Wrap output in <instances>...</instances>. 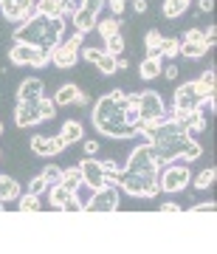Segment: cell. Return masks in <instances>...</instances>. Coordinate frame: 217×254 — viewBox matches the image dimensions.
Wrapping results in <instances>:
<instances>
[{
  "label": "cell",
  "mask_w": 217,
  "mask_h": 254,
  "mask_svg": "<svg viewBox=\"0 0 217 254\" xmlns=\"http://www.w3.org/2000/svg\"><path fill=\"white\" fill-rule=\"evenodd\" d=\"M124 0H110V11H113V17H121L124 14Z\"/></svg>",
  "instance_id": "cell-46"
},
{
  "label": "cell",
  "mask_w": 217,
  "mask_h": 254,
  "mask_svg": "<svg viewBox=\"0 0 217 254\" xmlns=\"http://www.w3.org/2000/svg\"><path fill=\"white\" fill-rule=\"evenodd\" d=\"M73 105H79V108H88V105H91V99H88V96L79 91V96H76V102H73Z\"/></svg>",
  "instance_id": "cell-53"
},
{
  "label": "cell",
  "mask_w": 217,
  "mask_h": 254,
  "mask_svg": "<svg viewBox=\"0 0 217 254\" xmlns=\"http://www.w3.org/2000/svg\"><path fill=\"white\" fill-rule=\"evenodd\" d=\"M161 43H163V34L158 28H150L144 34V46H147V54H161Z\"/></svg>",
  "instance_id": "cell-28"
},
{
  "label": "cell",
  "mask_w": 217,
  "mask_h": 254,
  "mask_svg": "<svg viewBox=\"0 0 217 254\" xmlns=\"http://www.w3.org/2000/svg\"><path fill=\"white\" fill-rule=\"evenodd\" d=\"M59 184H65L68 190H79L82 187V173H79V167H68V170H62V178H59Z\"/></svg>",
  "instance_id": "cell-27"
},
{
  "label": "cell",
  "mask_w": 217,
  "mask_h": 254,
  "mask_svg": "<svg viewBox=\"0 0 217 254\" xmlns=\"http://www.w3.org/2000/svg\"><path fill=\"white\" fill-rule=\"evenodd\" d=\"M0 155H3V150H0Z\"/></svg>",
  "instance_id": "cell-56"
},
{
  "label": "cell",
  "mask_w": 217,
  "mask_h": 254,
  "mask_svg": "<svg viewBox=\"0 0 217 254\" xmlns=\"http://www.w3.org/2000/svg\"><path fill=\"white\" fill-rule=\"evenodd\" d=\"M40 102V99H37ZM37 102H17V110H14V125L17 127H34L40 125L43 119H40V108H37Z\"/></svg>",
  "instance_id": "cell-15"
},
{
  "label": "cell",
  "mask_w": 217,
  "mask_h": 254,
  "mask_svg": "<svg viewBox=\"0 0 217 254\" xmlns=\"http://www.w3.org/2000/svg\"><path fill=\"white\" fill-rule=\"evenodd\" d=\"M62 212H82V200H79V195H73V198L62 206Z\"/></svg>",
  "instance_id": "cell-44"
},
{
  "label": "cell",
  "mask_w": 217,
  "mask_h": 254,
  "mask_svg": "<svg viewBox=\"0 0 217 254\" xmlns=\"http://www.w3.org/2000/svg\"><path fill=\"white\" fill-rule=\"evenodd\" d=\"M43 79H37V76H31V79H23L20 82V91H17V102H37L43 99L46 93H43Z\"/></svg>",
  "instance_id": "cell-17"
},
{
  "label": "cell",
  "mask_w": 217,
  "mask_h": 254,
  "mask_svg": "<svg viewBox=\"0 0 217 254\" xmlns=\"http://www.w3.org/2000/svg\"><path fill=\"white\" fill-rule=\"evenodd\" d=\"M59 136L65 138V144H73V141H79V138L85 136V127H82L76 119H71V122H65V125H62Z\"/></svg>",
  "instance_id": "cell-22"
},
{
  "label": "cell",
  "mask_w": 217,
  "mask_h": 254,
  "mask_svg": "<svg viewBox=\"0 0 217 254\" xmlns=\"http://www.w3.org/2000/svg\"><path fill=\"white\" fill-rule=\"evenodd\" d=\"M118 190H124L133 198H155L161 192V181H158V173H127V170H121Z\"/></svg>",
  "instance_id": "cell-4"
},
{
  "label": "cell",
  "mask_w": 217,
  "mask_h": 254,
  "mask_svg": "<svg viewBox=\"0 0 217 254\" xmlns=\"http://www.w3.org/2000/svg\"><path fill=\"white\" fill-rule=\"evenodd\" d=\"M96 68H99V71L105 73V76H110V73H116V57L105 51V54L99 57V63H96Z\"/></svg>",
  "instance_id": "cell-35"
},
{
  "label": "cell",
  "mask_w": 217,
  "mask_h": 254,
  "mask_svg": "<svg viewBox=\"0 0 217 254\" xmlns=\"http://www.w3.org/2000/svg\"><path fill=\"white\" fill-rule=\"evenodd\" d=\"M102 164V173H105V184L108 187H118L121 184V170H118V164L116 161H110V158H105Z\"/></svg>",
  "instance_id": "cell-23"
},
{
  "label": "cell",
  "mask_w": 217,
  "mask_h": 254,
  "mask_svg": "<svg viewBox=\"0 0 217 254\" xmlns=\"http://www.w3.org/2000/svg\"><path fill=\"white\" fill-rule=\"evenodd\" d=\"M147 6H150L147 0H133V9H136L138 14H144V11H147Z\"/></svg>",
  "instance_id": "cell-51"
},
{
  "label": "cell",
  "mask_w": 217,
  "mask_h": 254,
  "mask_svg": "<svg viewBox=\"0 0 217 254\" xmlns=\"http://www.w3.org/2000/svg\"><path fill=\"white\" fill-rule=\"evenodd\" d=\"M138 116L141 122H155L161 125L166 119V105H163V96L158 91H141L138 93Z\"/></svg>",
  "instance_id": "cell-8"
},
{
  "label": "cell",
  "mask_w": 217,
  "mask_h": 254,
  "mask_svg": "<svg viewBox=\"0 0 217 254\" xmlns=\"http://www.w3.org/2000/svg\"><path fill=\"white\" fill-rule=\"evenodd\" d=\"M217 203H212V200H206V203H195L192 206V212H215Z\"/></svg>",
  "instance_id": "cell-48"
},
{
  "label": "cell",
  "mask_w": 217,
  "mask_h": 254,
  "mask_svg": "<svg viewBox=\"0 0 217 254\" xmlns=\"http://www.w3.org/2000/svg\"><path fill=\"white\" fill-rule=\"evenodd\" d=\"M91 119H93V127L99 130L102 136H110V138H133L136 136V130L127 125V119H124V108L110 99V93L96 99V105L91 110Z\"/></svg>",
  "instance_id": "cell-3"
},
{
  "label": "cell",
  "mask_w": 217,
  "mask_h": 254,
  "mask_svg": "<svg viewBox=\"0 0 217 254\" xmlns=\"http://www.w3.org/2000/svg\"><path fill=\"white\" fill-rule=\"evenodd\" d=\"M65 37V17H31L26 20L20 28H14L11 40L23 43V46H37L43 51H51L54 46H59Z\"/></svg>",
  "instance_id": "cell-2"
},
{
  "label": "cell",
  "mask_w": 217,
  "mask_h": 254,
  "mask_svg": "<svg viewBox=\"0 0 217 254\" xmlns=\"http://www.w3.org/2000/svg\"><path fill=\"white\" fill-rule=\"evenodd\" d=\"M82 9V0H62V17H73Z\"/></svg>",
  "instance_id": "cell-41"
},
{
  "label": "cell",
  "mask_w": 217,
  "mask_h": 254,
  "mask_svg": "<svg viewBox=\"0 0 217 254\" xmlns=\"http://www.w3.org/2000/svg\"><path fill=\"white\" fill-rule=\"evenodd\" d=\"M203 105V96L198 93V85L195 82H183L175 88V96H172V108L178 110H198Z\"/></svg>",
  "instance_id": "cell-12"
},
{
  "label": "cell",
  "mask_w": 217,
  "mask_h": 254,
  "mask_svg": "<svg viewBox=\"0 0 217 254\" xmlns=\"http://www.w3.org/2000/svg\"><path fill=\"white\" fill-rule=\"evenodd\" d=\"M0 212H3V203H0Z\"/></svg>",
  "instance_id": "cell-55"
},
{
  "label": "cell",
  "mask_w": 217,
  "mask_h": 254,
  "mask_svg": "<svg viewBox=\"0 0 217 254\" xmlns=\"http://www.w3.org/2000/svg\"><path fill=\"white\" fill-rule=\"evenodd\" d=\"M76 96H79V88L68 82V85H62V88L56 91L54 102H56V108H62V105H73V102H76Z\"/></svg>",
  "instance_id": "cell-26"
},
{
  "label": "cell",
  "mask_w": 217,
  "mask_h": 254,
  "mask_svg": "<svg viewBox=\"0 0 217 254\" xmlns=\"http://www.w3.org/2000/svg\"><path fill=\"white\" fill-rule=\"evenodd\" d=\"M189 141H192L189 127H183L181 122H175V119H163L161 125L155 127V133L150 136V147H153L155 164H158V167H166V164H172L175 158H181Z\"/></svg>",
  "instance_id": "cell-1"
},
{
  "label": "cell",
  "mask_w": 217,
  "mask_h": 254,
  "mask_svg": "<svg viewBox=\"0 0 217 254\" xmlns=\"http://www.w3.org/2000/svg\"><path fill=\"white\" fill-rule=\"evenodd\" d=\"M161 73H163V76H166L169 82H175V79H178V65H175V63L163 65V68H161Z\"/></svg>",
  "instance_id": "cell-43"
},
{
  "label": "cell",
  "mask_w": 217,
  "mask_h": 254,
  "mask_svg": "<svg viewBox=\"0 0 217 254\" xmlns=\"http://www.w3.org/2000/svg\"><path fill=\"white\" fill-rule=\"evenodd\" d=\"M161 68H163V60L161 54H147V60L141 63V68H138V73H141V79H155V76H161Z\"/></svg>",
  "instance_id": "cell-19"
},
{
  "label": "cell",
  "mask_w": 217,
  "mask_h": 254,
  "mask_svg": "<svg viewBox=\"0 0 217 254\" xmlns=\"http://www.w3.org/2000/svg\"><path fill=\"white\" fill-rule=\"evenodd\" d=\"M181 40H183V43H203V46H209V43H206V34H203L200 28H189V31H186Z\"/></svg>",
  "instance_id": "cell-39"
},
{
  "label": "cell",
  "mask_w": 217,
  "mask_h": 254,
  "mask_svg": "<svg viewBox=\"0 0 217 254\" xmlns=\"http://www.w3.org/2000/svg\"><path fill=\"white\" fill-rule=\"evenodd\" d=\"M9 63L11 65H23V68H43V65L51 63V51H43L37 46H23V43H14L9 51Z\"/></svg>",
  "instance_id": "cell-6"
},
{
  "label": "cell",
  "mask_w": 217,
  "mask_h": 254,
  "mask_svg": "<svg viewBox=\"0 0 217 254\" xmlns=\"http://www.w3.org/2000/svg\"><path fill=\"white\" fill-rule=\"evenodd\" d=\"M198 6H200V11H212L215 9V0H198Z\"/></svg>",
  "instance_id": "cell-52"
},
{
  "label": "cell",
  "mask_w": 217,
  "mask_h": 254,
  "mask_svg": "<svg viewBox=\"0 0 217 254\" xmlns=\"http://www.w3.org/2000/svg\"><path fill=\"white\" fill-rule=\"evenodd\" d=\"M110 99H113V102H118V105L124 108V105H127V93L121 91V88H113V91H110Z\"/></svg>",
  "instance_id": "cell-47"
},
{
  "label": "cell",
  "mask_w": 217,
  "mask_h": 254,
  "mask_svg": "<svg viewBox=\"0 0 217 254\" xmlns=\"http://www.w3.org/2000/svg\"><path fill=\"white\" fill-rule=\"evenodd\" d=\"M0 136H3V122H0Z\"/></svg>",
  "instance_id": "cell-54"
},
{
  "label": "cell",
  "mask_w": 217,
  "mask_h": 254,
  "mask_svg": "<svg viewBox=\"0 0 217 254\" xmlns=\"http://www.w3.org/2000/svg\"><path fill=\"white\" fill-rule=\"evenodd\" d=\"M82 150H85V155H96L99 153V141H96V138H88V141L82 144Z\"/></svg>",
  "instance_id": "cell-45"
},
{
  "label": "cell",
  "mask_w": 217,
  "mask_h": 254,
  "mask_svg": "<svg viewBox=\"0 0 217 254\" xmlns=\"http://www.w3.org/2000/svg\"><path fill=\"white\" fill-rule=\"evenodd\" d=\"M102 54H105V48H93V46L82 48V60H85V63H91V65L99 63V57H102Z\"/></svg>",
  "instance_id": "cell-38"
},
{
  "label": "cell",
  "mask_w": 217,
  "mask_h": 254,
  "mask_svg": "<svg viewBox=\"0 0 217 254\" xmlns=\"http://www.w3.org/2000/svg\"><path fill=\"white\" fill-rule=\"evenodd\" d=\"M79 173H82V184L85 187H91V190H102V187H108L105 184V173H102V164L96 158H82L79 164Z\"/></svg>",
  "instance_id": "cell-13"
},
{
  "label": "cell",
  "mask_w": 217,
  "mask_h": 254,
  "mask_svg": "<svg viewBox=\"0 0 217 254\" xmlns=\"http://www.w3.org/2000/svg\"><path fill=\"white\" fill-rule=\"evenodd\" d=\"M28 147H31V153H34V155L51 158V155H59L68 144H65V138L59 136V133H56V136H43V133H37V136H31Z\"/></svg>",
  "instance_id": "cell-11"
},
{
  "label": "cell",
  "mask_w": 217,
  "mask_h": 254,
  "mask_svg": "<svg viewBox=\"0 0 217 254\" xmlns=\"http://www.w3.org/2000/svg\"><path fill=\"white\" fill-rule=\"evenodd\" d=\"M158 181H161V190L175 195V192L186 190V184L192 181V170L186 164H166L158 170Z\"/></svg>",
  "instance_id": "cell-7"
},
{
  "label": "cell",
  "mask_w": 217,
  "mask_h": 254,
  "mask_svg": "<svg viewBox=\"0 0 217 254\" xmlns=\"http://www.w3.org/2000/svg\"><path fill=\"white\" fill-rule=\"evenodd\" d=\"M20 198V184L11 175H0V203H9V200Z\"/></svg>",
  "instance_id": "cell-20"
},
{
  "label": "cell",
  "mask_w": 217,
  "mask_h": 254,
  "mask_svg": "<svg viewBox=\"0 0 217 254\" xmlns=\"http://www.w3.org/2000/svg\"><path fill=\"white\" fill-rule=\"evenodd\" d=\"M121 198H118V187H102L93 190V195L82 203V212H116Z\"/></svg>",
  "instance_id": "cell-9"
},
{
  "label": "cell",
  "mask_w": 217,
  "mask_h": 254,
  "mask_svg": "<svg viewBox=\"0 0 217 254\" xmlns=\"http://www.w3.org/2000/svg\"><path fill=\"white\" fill-rule=\"evenodd\" d=\"M82 43H85V34H76V31H73V37H68V40H62L59 46L51 48V63H54L56 68H62V71L73 68V65L79 63Z\"/></svg>",
  "instance_id": "cell-5"
},
{
  "label": "cell",
  "mask_w": 217,
  "mask_h": 254,
  "mask_svg": "<svg viewBox=\"0 0 217 254\" xmlns=\"http://www.w3.org/2000/svg\"><path fill=\"white\" fill-rule=\"evenodd\" d=\"M127 173H158L161 167L155 164V155H153V147H150V141H144V144H138L133 153H130V158H127Z\"/></svg>",
  "instance_id": "cell-10"
},
{
  "label": "cell",
  "mask_w": 217,
  "mask_h": 254,
  "mask_svg": "<svg viewBox=\"0 0 217 254\" xmlns=\"http://www.w3.org/2000/svg\"><path fill=\"white\" fill-rule=\"evenodd\" d=\"M200 155H203V147H200L198 141L192 138L189 144H186V150H183V155H181V158H186V161H195V158H200Z\"/></svg>",
  "instance_id": "cell-37"
},
{
  "label": "cell",
  "mask_w": 217,
  "mask_h": 254,
  "mask_svg": "<svg viewBox=\"0 0 217 254\" xmlns=\"http://www.w3.org/2000/svg\"><path fill=\"white\" fill-rule=\"evenodd\" d=\"M203 34H206V43H209V48H212V46H215V37H217V28H215V26H209Z\"/></svg>",
  "instance_id": "cell-50"
},
{
  "label": "cell",
  "mask_w": 217,
  "mask_h": 254,
  "mask_svg": "<svg viewBox=\"0 0 217 254\" xmlns=\"http://www.w3.org/2000/svg\"><path fill=\"white\" fill-rule=\"evenodd\" d=\"M96 23H99V11L82 3V9L73 14V31L76 34H91L93 28H96Z\"/></svg>",
  "instance_id": "cell-16"
},
{
  "label": "cell",
  "mask_w": 217,
  "mask_h": 254,
  "mask_svg": "<svg viewBox=\"0 0 217 254\" xmlns=\"http://www.w3.org/2000/svg\"><path fill=\"white\" fill-rule=\"evenodd\" d=\"M178 46H181V40H178V37H163V43H161V57H166V60L178 57Z\"/></svg>",
  "instance_id": "cell-34"
},
{
  "label": "cell",
  "mask_w": 217,
  "mask_h": 254,
  "mask_svg": "<svg viewBox=\"0 0 217 254\" xmlns=\"http://www.w3.org/2000/svg\"><path fill=\"white\" fill-rule=\"evenodd\" d=\"M175 122H181L183 127H189L192 133H203L206 130V113L203 110H178V108H172V116Z\"/></svg>",
  "instance_id": "cell-14"
},
{
  "label": "cell",
  "mask_w": 217,
  "mask_h": 254,
  "mask_svg": "<svg viewBox=\"0 0 217 254\" xmlns=\"http://www.w3.org/2000/svg\"><path fill=\"white\" fill-rule=\"evenodd\" d=\"M105 51L113 54V57H121V51H124V37H121V34L105 37Z\"/></svg>",
  "instance_id": "cell-30"
},
{
  "label": "cell",
  "mask_w": 217,
  "mask_h": 254,
  "mask_svg": "<svg viewBox=\"0 0 217 254\" xmlns=\"http://www.w3.org/2000/svg\"><path fill=\"white\" fill-rule=\"evenodd\" d=\"M118 28H121V20H116V17H108V20H99V23H96V31H99L102 37L118 34Z\"/></svg>",
  "instance_id": "cell-31"
},
{
  "label": "cell",
  "mask_w": 217,
  "mask_h": 254,
  "mask_svg": "<svg viewBox=\"0 0 217 254\" xmlns=\"http://www.w3.org/2000/svg\"><path fill=\"white\" fill-rule=\"evenodd\" d=\"M209 46H203V43H183L178 46V54H183L186 60H200V57H206Z\"/></svg>",
  "instance_id": "cell-25"
},
{
  "label": "cell",
  "mask_w": 217,
  "mask_h": 254,
  "mask_svg": "<svg viewBox=\"0 0 217 254\" xmlns=\"http://www.w3.org/2000/svg\"><path fill=\"white\" fill-rule=\"evenodd\" d=\"M215 178H217V170L209 167V170H203V173H200L198 178H192V181H195V190H209V187L215 184Z\"/></svg>",
  "instance_id": "cell-32"
},
{
  "label": "cell",
  "mask_w": 217,
  "mask_h": 254,
  "mask_svg": "<svg viewBox=\"0 0 217 254\" xmlns=\"http://www.w3.org/2000/svg\"><path fill=\"white\" fill-rule=\"evenodd\" d=\"M37 108H40V119L43 122H51L56 116V102H51L48 96H43V99L37 102Z\"/></svg>",
  "instance_id": "cell-33"
},
{
  "label": "cell",
  "mask_w": 217,
  "mask_h": 254,
  "mask_svg": "<svg viewBox=\"0 0 217 254\" xmlns=\"http://www.w3.org/2000/svg\"><path fill=\"white\" fill-rule=\"evenodd\" d=\"M189 3L192 0H163V17L166 20H175V17H181L183 11L189 9Z\"/></svg>",
  "instance_id": "cell-24"
},
{
  "label": "cell",
  "mask_w": 217,
  "mask_h": 254,
  "mask_svg": "<svg viewBox=\"0 0 217 254\" xmlns=\"http://www.w3.org/2000/svg\"><path fill=\"white\" fill-rule=\"evenodd\" d=\"M73 195H76V192L68 190L65 184H54V187H48V203H51L54 209H62L65 203L73 198Z\"/></svg>",
  "instance_id": "cell-18"
},
{
  "label": "cell",
  "mask_w": 217,
  "mask_h": 254,
  "mask_svg": "<svg viewBox=\"0 0 217 254\" xmlns=\"http://www.w3.org/2000/svg\"><path fill=\"white\" fill-rule=\"evenodd\" d=\"M20 212H40V209H43V203H40V195H31V192H26V195H23V192H20Z\"/></svg>",
  "instance_id": "cell-29"
},
{
  "label": "cell",
  "mask_w": 217,
  "mask_h": 254,
  "mask_svg": "<svg viewBox=\"0 0 217 254\" xmlns=\"http://www.w3.org/2000/svg\"><path fill=\"white\" fill-rule=\"evenodd\" d=\"M198 82H203V85H209V88H215V91H217V73H215V68H206V71L200 73Z\"/></svg>",
  "instance_id": "cell-42"
},
{
  "label": "cell",
  "mask_w": 217,
  "mask_h": 254,
  "mask_svg": "<svg viewBox=\"0 0 217 254\" xmlns=\"http://www.w3.org/2000/svg\"><path fill=\"white\" fill-rule=\"evenodd\" d=\"M40 17H62V0H34Z\"/></svg>",
  "instance_id": "cell-21"
},
{
  "label": "cell",
  "mask_w": 217,
  "mask_h": 254,
  "mask_svg": "<svg viewBox=\"0 0 217 254\" xmlns=\"http://www.w3.org/2000/svg\"><path fill=\"white\" fill-rule=\"evenodd\" d=\"M161 212H181V203H175V200H163Z\"/></svg>",
  "instance_id": "cell-49"
},
{
  "label": "cell",
  "mask_w": 217,
  "mask_h": 254,
  "mask_svg": "<svg viewBox=\"0 0 217 254\" xmlns=\"http://www.w3.org/2000/svg\"><path fill=\"white\" fill-rule=\"evenodd\" d=\"M43 178H46V184L48 187H54V184H59V178H62V170H59V167H56V164H48L46 170H43Z\"/></svg>",
  "instance_id": "cell-36"
},
{
  "label": "cell",
  "mask_w": 217,
  "mask_h": 254,
  "mask_svg": "<svg viewBox=\"0 0 217 254\" xmlns=\"http://www.w3.org/2000/svg\"><path fill=\"white\" fill-rule=\"evenodd\" d=\"M46 190H48V184H46V178H43V175L31 178V184H28V192H31V195H43Z\"/></svg>",
  "instance_id": "cell-40"
}]
</instances>
